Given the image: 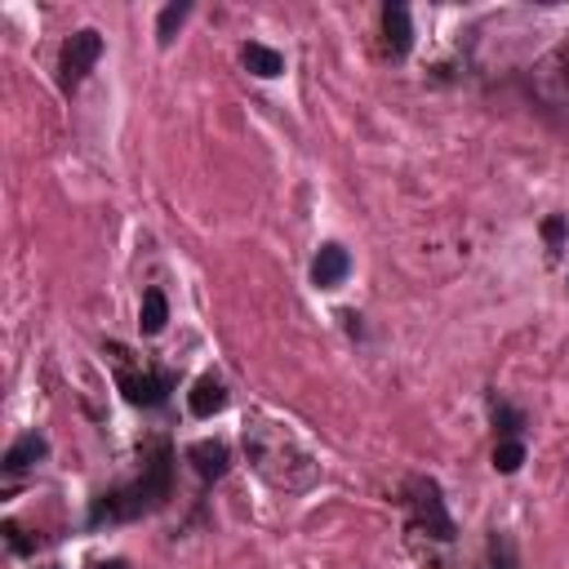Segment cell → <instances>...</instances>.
<instances>
[{"label": "cell", "mask_w": 569, "mask_h": 569, "mask_svg": "<svg viewBox=\"0 0 569 569\" xmlns=\"http://www.w3.org/2000/svg\"><path fill=\"white\" fill-rule=\"evenodd\" d=\"M241 62L254 71L258 81H276L280 71H284V54H280V49H271V45H258V40H249V45L241 49Z\"/></svg>", "instance_id": "12"}, {"label": "cell", "mask_w": 569, "mask_h": 569, "mask_svg": "<svg viewBox=\"0 0 569 569\" xmlns=\"http://www.w3.org/2000/svg\"><path fill=\"white\" fill-rule=\"evenodd\" d=\"M116 387L138 409H161L170 400V392H174V374L170 370H125L120 365L116 370Z\"/></svg>", "instance_id": "5"}, {"label": "cell", "mask_w": 569, "mask_h": 569, "mask_svg": "<svg viewBox=\"0 0 569 569\" xmlns=\"http://www.w3.org/2000/svg\"><path fill=\"white\" fill-rule=\"evenodd\" d=\"M187 463H191V472H196L205 485H213V480H223V476L232 472V450H228L223 441H196V445L187 450Z\"/></svg>", "instance_id": "6"}, {"label": "cell", "mask_w": 569, "mask_h": 569, "mask_svg": "<svg viewBox=\"0 0 569 569\" xmlns=\"http://www.w3.org/2000/svg\"><path fill=\"white\" fill-rule=\"evenodd\" d=\"M489 569H521L516 547H512V538H508L503 530H493V534H489Z\"/></svg>", "instance_id": "16"}, {"label": "cell", "mask_w": 569, "mask_h": 569, "mask_svg": "<svg viewBox=\"0 0 569 569\" xmlns=\"http://www.w3.org/2000/svg\"><path fill=\"white\" fill-rule=\"evenodd\" d=\"M543 241H547V249H551V254H560V249H565V219H560V213L543 219Z\"/></svg>", "instance_id": "17"}, {"label": "cell", "mask_w": 569, "mask_h": 569, "mask_svg": "<svg viewBox=\"0 0 569 569\" xmlns=\"http://www.w3.org/2000/svg\"><path fill=\"white\" fill-rule=\"evenodd\" d=\"M489 418H493V432H498V441H521V427H525V409L508 405L503 396H489Z\"/></svg>", "instance_id": "13"}, {"label": "cell", "mask_w": 569, "mask_h": 569, "mask_svg": "<svg viewBox=\"0 0 569 569\" xmlns=\"http://www.w3.org/2000/svg\"><path fill=\"white\" fill-rule=\"evenodd\" d=\"M228 383L219 379V374H200L196 383H191V392H187V409H191V418H213V414H223L228 409Z\"/></svg>", "instance_id": "9"}, {"label": "cell", "mask_w": 569, "mask_h": 569, "mask_svg": "<svg viewBox=\"0 0 569 569\" xmlns=\"http://www.w3.org/2000/svg\"><path fill=\"white\" fill-rule=\"evenodd\" d=\"M351 276V254L342 245H321L316 258H312V284L316 290H338V284Z\"/></svg>", "instance_id": "7"}, {"label": "cell", "mask_w": 569, "mask_h": 569, "mask_svg": "<svg viewBox=\"0 0 569 569\" xmlns=\"http://www.w3.org/2000/svg\"><path fill=\"white\" fill-rule=\"evenodd\" d=\"M98 569H129V565H125V560H103Z\"/></svg>", "instance_id": "20"}, {"label": "cell", "mask_w": 569, "mask_h": 569, "mask_svg": "<svg viewBox=\"0 0 569 569\" xmlns=\"http://www.w3.org/2000/svg\"><path fill=\"white\" fill-rule=\"evenodd\" d=\"M245 454H249V463H254L271 485L299 489V480L290 476V454H303V450L290 441V432H284V427H276V422H254V427H245Z\"/></svg>", "instance_id": "3"}, {"label": "cell", "mask_w": 569, "mask_h": 569, "mask_svg": "<svg viewBox=\"0 0 569 569\" xmlns=\"http://www.w3.org/2000/svg\"><path fill=\"white\" fill-rule=\"evenodd\" d=\"M174 493V445L165 437H156L142 454V467L133 480L116 485V489H103L94 503H90V516L85 525L90 530H112V525H129V521H142L170 503Z\"/></svg>", "instance_id": "1"}, {"label": "cell", "mask_w": 569, "mask_h": 569, "mask_svg": "<svg viewBox=\"0 0 569 569\" xmlns=\"http://www.w3.org/2000/svg\"><path fill=\"white\" fill-rule=\"evenodd\" d=\"M383 40H387L392 58H409V49H414V19H409V5H400V0H387L383 5Z\"/></svg>", "instance_id": "8"}, {"label": "cell", "mask_w": 569, "mask_h": 569, "mask_svg": "<svg viewBox=\"0 0 569 569\" xmlns=\"http://www.w3.org/2000/svg\"><path fill=\"white\" fill-rule=\"evenodd\" d=\"M103 58V36L94 27H81V32H71L62 40V54H58V90L71 98L85 81H90V71L98 67Z\"/></svg>", "instance_id": "4"}, {"label": "cell", "mask_w": 569, "mask_h": 569, "mask_svg": "<svg viewBox=\"0 0 569 569\" xmlns=\"http://www.w3.org/2000/svg\"><path fill=\"white\" fill-rule=\"evenodd\" d=\"M170 325V299H165V290L161 284H152V290H142V307H138V329L148 334V338H156L161 329Z\"/></svg>", "instance_id": "11"}, {"label": "cell", "mask_w": 569, "mask_h": 569, "mask_svg": "<svg viewBox=\"0 0 569 569\" xmlns=\"http://www.w3.org/2000/svg\"><path fill=\"white\" fill-rule=\"evenodd\" d=\"M5 543H10V551H14V556H27V551H36V538H23V530H19L14 521L5 525Z\"/></svg>", "instance_id": "18"}, {"label": "cell", "mask_w": 569, "mask_h": 569, "mask_svg": "<svg viewBox=\"0 0 569 569\" xmlns=\"http://www.w3.org/2000/svg\"><path fill=\"white\" fill-rule=\"evenodd\" d=\"M49 458V441L40 437V432H27V437H19L10 450H5V458H0V472L5 476H23V472H32L36 463H45Z\"/></svg>", "instance_id": "10"}, {"label": "cell", "mask_w": 569, "mask_h": 569, "mask_svg": "<svg viewBox=\"0 0 569 569\" xmlns=\"http://www.w3.org/2000/svg\"><path fill=\"white\" fill-rule=\"evenodd\" d=\"M342 321H347V334H361V316L356 312H342Z\"/></svg>", "instance_id": "19"}, {"label": "cell", "mask_w": 569, "mask_h": 569, "mask_svg": "<svg viewBox=\"0 0 569 569\" xmlns=\"http://www.w3.org/2000/svg\"><path fill=\"white\" fill-rule=\"evenodd\" d=\"M191 19V0H174V5H165L161 10V19H156V40L161 45H174V36H178V27Z\"/></svg>", "instance_id": "14"}, {"label": "cell", "mask_w": 569, "mask_h": 569, "mask_svg": "<svg viewBox=\"0 0 569 569\" xmlns=\"http://www.w3.org/2000/svg\"><path fill=\"white\" fill-rule=\"evenodd\" d=\"M525 463V441H498L493 445V472L498 476H516Z\"/></svg>", "instance_id": "15"}, {"label": "cell", "mask_w": 569, "mask_h": 569, "mask_svg": "<svg viewBox=\"0 0 569 569\" xmlns=\"http://www.w3.org/2000/svg\"><path fill=\"white\" fill-rule=\"evenodd\" d=\"M405 512H409V525L427 538H437V543H454L458 538V525L445 508V493L432 476H409L405 480Z\"/></svg>", "instance_id": "2"}]
</instances>
